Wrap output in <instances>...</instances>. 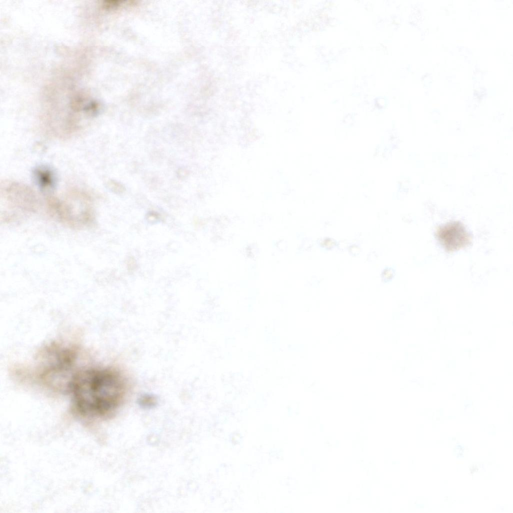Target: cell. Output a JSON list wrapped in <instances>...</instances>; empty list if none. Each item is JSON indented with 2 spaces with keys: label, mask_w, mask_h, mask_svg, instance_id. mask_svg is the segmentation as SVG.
<instances>
[{
  "label": "cell",
  "mask_w": 513,
  "mask_h": 513,
  "mask_svg": "<svg viewBox=\"0 0 513 513\" xmlns=\"http://www.w3.org/2000/svg\"><path fill=\"white\" fill-rule=\"evenodd\" d=\"M35 178L39 186L44 189L52 188L55 184V178L52 172L46 168H39L36 170Z\"/></svg>",
  "instance_id": "3"
},
{
  "label": "cell",
  "mask_w": 513,
  "mask_h": 513,
  "mask_svg": "<svg viewBox=\"0 0 513 513\" xmlns=\"http://www.w3.org/2000/svg\"><path fill=\"white\" fill-rule=\"evenodd\" d=\"M125 375L108 368H89L71 376L67 387L77 409L89 416H102L115 411L127 394Z\"/></svg>",
  "instance_id": "1"
},
{
  "label": "cell",
  "mask_w": 513,
  "mask_h": 513,
  "mask_svg": "<svg viewBox=\"0 0 513 513\" xmlns=\"http://www.w3.org/2000/svg\"><path fill=\"white\" fill-rule=\"evenodd\" d=\"M383 277L387 280L390 278L392 277V273L390 270H385L383 273Z\"/></svg>",
  "instance_id": "4"
},
{
  "label": "cell",
  "mask_w": 513,
  "mask_h": 513,
  "mask_svg": "<svg viewBox=\"0 0 513 513\" xmlns=\"http://www.w3.org/2000/svg\"><path fill=\"white\" fill-rule=\"evenodd\" d=\"M438 239L444 248L454 251L468 244L470 237L463 225L450 222L440 227L437 232Z\"/></svg>",
  "instance_id": "2"
}]
</instances>
